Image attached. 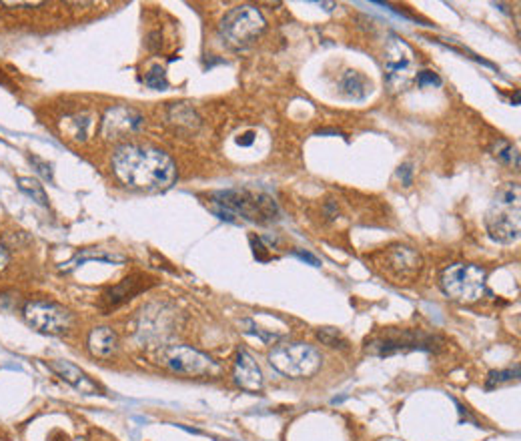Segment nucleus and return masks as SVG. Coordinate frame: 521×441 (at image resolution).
I'll return each mask as SVG.
<instances>
[{
	"instance_id": "obj_13",
	"label": "nucleus",
	"mask_w": 521,
	"mask_h": 441,
	"mask_svg": "<svg viewBox=\"0 0 521 441\" xmlns=\"http://www.w3.org/2000/svg\"><path fill=\"white\" fill-rule=\"evenodd\" d=\"M154 285V279L151 277H147V275H130L127 279H123L119 285L109 287L105 293H103V297H101V309L103 311H112V309L121 307L123 303H127L130 301L132 297H136L139 293H143V291H147L149 287Z\"/></svg>"
},
{
	"instance_id": "obj_17",
	"label": "nucleus",
	"mask_w": 521,
	"mask_h": 441,
	"mask_svg": "<svg viewBox=\"0 0 521 441\" xmlns=\"http://www.w3.org/2000/svg\"><path fill=\"white\" fill-rule=\"evenodd\" d=\"M341 90H343L347 96H351V99L361 101V99L367 96V92L371 90V85L367 83V79H365L361 72H357V70H347V72L343 74V79H341Z\"/></svg>"
},
{
	"instance_id": "obj_5",
	"label": "nucleus",
	"mask_w": 521,
	"mask_h": 441,
	"mask_svg": "<svg viewBox=\"0 0 521 441\" xmlns=\"http://www.w3.org/2000/svg\"><path fill=\"white\" fill-rule=\"evenodd\" d=\"M485 279H487V273L483 267L471 263H456L449 265L441 273V289L451 301L469 305L485 295Z\"/></svg>"
},
{
	"instance_id": "obj_12",
	"label": "nucleus",
	"mask_w": 521,
	"mask_h": 441,
	"mask_svg": "<svg viewBox=\"0 0 521 441\" xmlns=\"http://www.w3.org/2000/svg\"><path fill=\"white\" fill-rule=\"evenodd\" d=\"M143 114L130 107H112L103 119L101 134L107 141H121L143 127Z\"/></svg>"
},
{
	"instance_id": "obj_1",
	"label": "nucleus",
	"mask_w": 521,
	"mask_h": 441,
	"mask_svg": "<svg viewBox=\"0 0 521 441\" xmlns=\"http://www.w3.org/2000/svg\"><path fill=\"white\" fill-rule=\"evenodd\" d=\"M112 171L121 183L139 191H165L176 178L169 154L139 145H125L112 154Z\"/></svg>"
},
{
	"instance_id": "obj_4",
	"label": "nucleus",
	"mask_w": 521,
	"mask_h": 441,
	"mask_svg": "<svg viewBox=\"0 0 521 441\" xmlns=\"http://www.w3.org/2000/svg\"><path fill=\"white\" fill-rule=\"evenodd\" d=\"M487 233L493 241L509 245L520 239V187L507 183L501 187L493 207L485 217Z\"/></svg>"
},
{
	"instance_id": "obj_22",
	"label": "nucleus",
	"mask_w": 521,
	"mask_h": 441,
	"mask_svg": "<svg viewBox=\"0 0 521 441\" xmlns=\"http://www.w3.org/2000/svg\"><path fill=\"white\" fill-rule=\"evenodd\" d=\"M520 377V365L511 367V369H505V371H491L489 377H487V389H493L501 383H507V381H513Z\"/></svg>"
},
{
	"instance_id": "obj_29",
	"label": "nucleus",
	"mask_w": 521,
	"mask_h": 441,
	"mask_svg": "<svg viewBox=\"0 0 521 441\" xmlns=\"http://www.w3.org/2000/svg\"><path fill=\"white\" fill-rule=\"evenodd\" d=\"M2 4L6 8H21V6H30L32 8V6H41L43 2H2Z\"/></svg>"
},
{
	"instance_id": "obj_10",
	"label": "nucleus",
	"mask_w": 521,
	"mask_h": 441,
	"mask_svg": "<svg viewBox=\"0 0 521 441\" xmlns=\"http://www.w3.org/2000/svg\"><path fill=\"white\" fill-rule=\"evenodd\" d=\"M263 30H265V19L255 6L233 8L221 22V34L231 46H247Z\"/></svg>"
},
{
	"instance_id": "obj_27",
	"label": "nucleus",
	"mask_w": 521,
	"mask_h": 441,
	"mask_svg": "<svg viewBox=\"0 0 521 441\" xmlns=\"http://www.w3.org/2000/svg\"><path fill=\"white\" fill-rule=\"evenodd\" d=\"M411 167L409 165H403V167H399V176L403 178V185L405 187H411Z\"/></svg>"
},
{
	"instance_id": "obj_20",
	"label": "nucleus",
	"mask_w": 521,
	"mask_h": 441,
	"mask_svg": "<svg viewBox=\"0 0 521 441\" xmlns=\"http://www.w3.org/2000/svg\"><path fill=\"white\" fill-rule=\"evenodd\" d=\"M317 339L327 345V347H333V349H347L349 343L347 339L341 335V331L333 329V327H323V329L317 331Z\"/></svg>"
},
{
	"instance_id": "obj_28",
	"label": "nucleus",
	"mask_w": 521,
	"mask_h": 441,
	"mask_svg": "<svg viewBox=\"0 0 521 441\" xmlns=\"http://www.w3.org/2000/svg\"><path fill=\"white\" fill-rule=\"evenodd\" d=\"M8 263H10V255L4 249V245H0V271H4L8 267Z\"/></svg>"
},
{
	"instance_id": "obj_26",
	"label": "nucleus",
	"mask_w": 521,
	"mask_h": 441,
	"mask_svg": "<svg viewBox=\"0 0 521 441\" xmlns=\"http://www.w3.org/2000/svg\"><path fill=\"white\" fill-rule=\"evenodd\" d=\"M295 255L299 257V259H303V261H307V263H311L313 267H321V261L315 257V255H311L309 251H295Z\"/></svg>"
},
{
	"instance_id": "obj_24",
	"label": "nucleus",
	"mask_w": 521,
	"mask_h": 441,
	"mask_svg": "<svg viewBox=\"0 0 521 441\" xmlns=\"http://www.w3.org/2000/svg\"><path fill=\"white\" fill-rule=\"evenodd\" d=\"M415 81H417V85L419 87H439L441 85V79L431 72V70H421V72H417L415 74Z\"/></svg>"
},
{
	"instance_id": "obj_21",
	"label": "nucleus",
	"mask_w": 521,
	"mask_h": 441,
	"mask_svg": "<svg viewBox=\"0 0 521 441\" xmlns=\"http://www.w3.org/2000/svg\"><path fill=\"white\" fill-rule=\"evenodd\" d=\"M145 83H147V87L154 88V90H165V88L169 87V83H167V72H165V68L159 65H154L147 72V76H145Z\"/></svg>"
},
{
	"instance_id": "obj_11",
	"label": "nucleus",
	"mask_w": 521,
	"mask_h": 441,
	"mask_svg": "<svg viewBox=\"0 0 521 441\" xmlns=\"http://www.w3.org/2000/svg\"><path fill=\"white\" fill-rule=\"evenodd\" d=\"M159 363L169 371L181 375H207L213 367V359L189 345H165L159 351Z\"/></svg>"
},
{
	"instance_id": "obj_30",
	"label": "nucleus",
	"mask_w": 521,
	"mask_h": 441,
	"mask_svg": "<svg viewBox=\"0 0 521 441\" xmlns=\"http://www.w3.org/2000/svg\"><path fill=\"white\" fill-rule=\"evenodd\" d=\"M253 143V132H247V134H243V139H239V145H251Z\"/></svg>"
},
{
	"instance_id": "obj_16",
	"label": "nucleus",
	"mask_w": 521,
	"mask_h": 441,
	"mask_svg": "<svg viewBox=\"0 0 521 441\" xmlns=\"http://www.w3.org/2000/svg\"><path fill=\"white\" fill-rule=\"evenodd\" d=\"M87 349L96 359H109L119 349V335L112 327H94L88 333Z\"/></svg>"
},
{
	"instance_id": "obj_3",
	"label": "nucleus",
	"mask_w": 521,
	"mask_h": 441,
	"mask_svg": "<svg viewBox=\"0 0 521 441\" xmlns=\"http://www.w3.org/2000/svg\"><path fill=\"white\" fill-rule=\"evenodd\" d=\"M367 261L373 265V269L381 277H385L387 281L395 283V285H409L419 277V273L423 269L421 255L413 247L401 245V243L387 245V247L371 253Z\"/></svg>"
},
{
	"instance_id": "obj_6",
	"label": "nucleus",
	"mask_w": 521,
	"mask_h": 441,
	"mask_svg": "<svg viewBox=\"0 0 521 441\" xmlns=\"http://www.w3.org/2000/svg\"><path fill=\"white\" fill-rule=\"evenodd\" d=\"M441 339L419 329H385L381 335L367 339L365 351L379 357H389L395 353L435 351Z\"/></svg>"
},
{
	"instance_id": "obj_2",
	"label": "nucleus",
	"mask_w": 521,
	"mask_h": 441,
	"mask_svg": "<svg viewBox=\"0 0 521 441\" xmlns=\"http://www.w3.org/2000/svg\"><path fill=\"white\" fill-rule=\"evenodd\" d=\"M211 209L221 219L235 220L241 217L249 223H259L269 225L279 219V207L273 201V197L249 191V189H229V191H218L211 197Z\"/></svg>"
},
{
	"instance_id": "obj_18",
	"label": "nucleus",
	"mask_w": 521,
	"mask_h": 441,
	"mask_svg": "<svg viewBox=\"0 0 521 441\" xmlns=\"http://www.w3.org/2000/svg\"><path fill=\"white\" fill-rule=\"evenodd\" d=\"M19 189H21L24 195H28V197L32 198L34 203H39V205H43V207L48 205L46 191H44V187L37 178H32V176H21V178H19Z\"/></svg>"
},
{
	"instance_id": "obj_7",
	"label": "nucleus",
	"mask_w": 521,
	"mask_h": 441,
	"mask_svg": "<svg viewBox=\"0 0 521 441\" xmlns=\"http://www.w3.org/2000/svg\"><path fill=\"white\" fill-rule=\"evenodd\" d=\"M269 363L273 369L287 377H311L321 367V353L307 343H281L269 353Z\"/></svg>"
},
{
	"instance_id": "obj_15",
	"label": "nucleus",
	"mask_w": 521,
	"mask_h": 441,
	"mask_svg": "<svg viewBox=\"0 0 521 441\" xmlns=\"http://www.w3.org/2000/svg\"><path fill=\"white\" fill-rule=\"evenodd\" d=\"M233 379L243 391L257 393L263 389V373L257 361L247 351H239L233 365Z\"/></svg>"
},
{
	"instance_id": "obj_9",
	"label": "nucleus",
	"mask_w": 521,
	"mask_h": 441,
	"mask_svg": "<svg viewBox=\"0 0 521 441\" xmlns=\"http://www.w3.org/2000/svg\"><path fill=\"white\" fill-rule=\"evenodd\" d=\"M22 315L32 329L46 335H63L72 327V313L54 301L48 299H32L22 307Z\"/></svg>"
},
{
	"instance_id": "obj_19",
	"label": "nucleus",
	"mask_w": 521,
	"mask_h": 441,
	"mask_svg": "<svg viewBox=\"0 0 521 441\" xmlns=\"http://www.w3.org/2000/svg\"><path fill=\"white\" fill-rule=\"evenodd\" d=\"M169 119L173 121L176 127H187V129H193L198 125V116L196 112L191 107L187 105H176L169 112Z\"/></svg>"
},
{
	"instance_id": "obj_25",
	"label": "nucleus",
	"mask_w": 521,
	"mask_h": 441,
	"mask_svg": "<svg viewBox=\"0 0 521 441\" xmlns=\"http://www.w3.org/2000/svg\"><path fill=\"white\" fill-rule=\"evenodd\" d=\"M32 163H34V167H37V171L41 173V175L46 178V181H52V167L48 165V163H44V161H41V158H37V156H32L30 158Z\"/></svg>"
},
{
	"instance_id": "obj_14",
	"label": "nucleus",
	"mask_w": 521,
	"mask_h": 441,
	"mask_svg": "<svg viewBox=\"0 0 521 441\" xmlns=\"http://www.w3.org/2000/svg\"><path fill=\"white\" fill-rule=\"evenodd\" d=\"M48 369L52 373H57L63 381H66L68 385H72L76 391L85 393V396H96V393H103L101 385L96 381H92L81 367H76L74 363L70 361H65V359H54V361H48L46 363Z\"/></svg>"
},
{
	"instance_id": "obj_23",
	"label": "nucleus",
	"mask_w": 521,
	"mask_h": 441,
	"mask_svg": "<svg viewBox=\"0 0 521 441\" xmlns=\"http://www.w3.org/2000/svg\"><path fill=\"white\" fill-rule=\"evenodd\" d=\"M496 154H498V158H501L503 163H520V158H518V151L513 149V145H509L507 141H500V145L496 147Z\"/></svg>"
},
{
	"instance_id": "obj_8",
	"label": "nucleus",
	"mask_w": 521,
	"mask_h": 441,
	"mask_svg": "<svg viewBox=\"0 0 521 441\" xmlns=\"http://www.w3.org/2000/svg\"><path fill=\"white\" fill-rule=\"evenodd\" d=\"M383 68L391 90H405L417 74V59L411 46L399 37H391L383 52Z\"/></svg>"
}]
</instances>
